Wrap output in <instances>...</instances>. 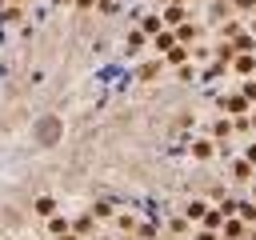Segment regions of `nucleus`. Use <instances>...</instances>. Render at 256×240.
Here are the masks:
<instances>
[{
  "instance_id": "nucleus-1",
  "label": "nucleus",
  "mask_w": 256,
  "mask_h": 240,
  "mask_svg": "<svg viewBox=\"0 0 256 240\" xmlns=\"http://www.w3.org/2000/svg\"><path fill=\"white\" fill-rule=\"evenodd\" d=\"M220 108H224V116H248L252 112V100L244 96V92H228V96H220Z\"/></svg>"
},
{
  "instance_id": "nucleus-2",
  "label": "nucleus",
  "mask_w": 256,
  "mask_h": 240,
  "mask_svg": "<svg viewBox=\"0 0 256 240\" xmlns=\"http://www.w3.org/2000/svg\"><path fill=\"white\" fill-rule=\"evenodd\" d=\"M188 152H192V160H212V156H220V140L200 136V140H192V144H188Z\"/></svg>"
},
{
  "instance_id": "nucleus-3",
  "label": "nucleus",
  "mask_w": 256,
  "mask_h": 240,
  "mask_svg": "<svg viewBox=\"0 0 256 240\" xmlns=\"http://www.w3.org/2000/svg\"><path fill=\"white\" fill-rule=\"evenodd\" d=\"M248 232H252V228H248L236 212H232V216H224V224H220V236H224V240H248Z\"/></svg>"
},
{
  "instance_id": "nucleus-4",
  "label": "nucleus",
  "mask_w": 256,
  "mask_h": 240,
  "mask_svg": "<svg viewBox=\"0 0 256 240\" xmlns=\"http://www.w3.org/2000/svg\"><path fill=\"white\" fill-rule=\"evenodd\" d=\"M228 68H232L240 80H244V76H256V52H236Z\"/></svg>"
},
{
  "instance_id": "nucleus-5",
  "label": "nucleus",
  "mask_w": 256,
  "mask_h": 240,
  "mask_svg": "<svg viewBox=\"0 0 256 240\" xmlns=\"http://www.w3.org/2000/svg\"><path fill=\"white\" fill-rule=\"evenodd\" d=\"M160 16H164V24H168V28H176V24H184V20H188V4L172 0V4H164V8H160Z\"/></svg>"
},
{
  "instance_id": "nucleus-6",
  "label": "nucleus",
  "mask_w": 256,
  "mask_h": 240,
  "mask_svg": "<svg viewBox=\"0 0 256 240\" xmlns=\"http://www.w3.org/2000/svg\"><path fill=\"white\" fill-rule=\"evenodd\" d=\"M228 172H232V180H236V184H252V180H256V164H248L244 156H240V160H232V164H228Z\"/></svg>"
},
{
  "instance_id": "nucleus-7",
  "label": "nucleus",
  "mask_w": 256,
  "mask_h": 240,
  "mask_svg": "<svg viewBox=\"0 0 256 240\" xmlns=\"http://www.w3.org/2000/svg\"><path fill=\"white\" fill-rule=\"evenodd\" d=\"M148 44H152V36H148V32H140V28L124 32V52H128V56H136V52H140V48H148Z\"/></svg>"
},
{
  "instance_id": "nucleus-8",
  "label": "nucleus",
  "mask_w": 256,
  "mask_h": 240,
  "mask_svg": "<svg viewBox=\"0 0 256 240\" xmlns=\"http://www.w3.org/2000/svg\"><path fill=\"white\" fill-rule=\"evenodd\" d=\"M208 208H212V200H204V196H192V200H188V204H184V208H180V212H184V216H188V220H192V224H200V220H204V212H208Z\"/></svg>"
},
{
  "instance_id": "nucleus-9",
  "label": "nucleus",
  "mask_w": 256,
  "mask_h": 240,
  "mask_svg": "<svg viewBox=\"0 0 256 240\" xmlns=\"http://www.w3.org/2000/svg\"><path fill=\"white\" fill-rule=\"evenodd\" d=\"M172 44H180V40H176V28H168V24H164V28L152 36V48H156V56H164Z\"/></svg>"
},
{
  "instance_id": "nucleus-10",
  "label": "nucleus",
  "mask_w": 256,
  "mask_h": 240,
  "mask_svg": "<svg viewBox=\"0 0 256 240\" xmlns=\"http://www.w3.org/2000/svg\"><path fill=\"white\" fill-rule=\"evenodd\" d=\"M44 228H48V236L56 240V236H64V232H72V220H68L64 212H52V216L44 220Z\"/></svg>"
},
{
  "instance_id": "nucleus-11",
  "label": "nucleus",
  "mask_w": 256,
  "mask_h": 240,
  "mask_svg": "<svg viewBox=\"0 0 256 240\" xmlns=\"http://www.w3.org/2000/svg\"><path fill=\"white\" fill-rule=\"evenodd\" d=\"M192 60V48L188 44H172L168 52H164V64H172V68H180V64H188Z\"/></svg>"
},
{
  "instance_id": "nucleus-12",
  "label": "nucleus",
  "mask_w": 256,
  "mask_h": 240,
  "mask_svg": "<svg viewBox=\"0 0 256 240\" xmlns=\"http://www.w3.org/2000/svg\"><path fill=\"white\" fill-rule=\"evenodd\" d=\"M52 212H60V204H56V196H36V200H32V216H40V220H48Z\"/></svg>"
},
{
  "instance_id": "nucleus-13",
  "label": "nucleus",
  "mask_w": 256,
  "mask_h": 240,
  "mask_svg": "<svg viewBox=\"0 0 256 240\" xmlns=\"http://www.w3.org/2000/svg\"><path fill=\"white\" fill-rule=\"evenodd\" d=\"M72 232H76V236H84V240H92V236H96V216H92V212L76 216V220H72Z\"/></svg>"
},
{
  "instance_id": "nucleus-14",
  "label": "nucleus",
  "mask_w": 256,
  "mask_h": 240,
  "mask_svg": "<svg viewBox=\"0 0 256 240\" xmlns=\"http://www.w3.org/2000/svg\"><path fill=\"white\" fill-rule=\"evenodd\" d=\"M232 132H236V124H232V116H220V120H212V140H232Z\"/></svg>"
},
{
  "instance_id": "nucleus-15",
  "label": "nucleus",
  "mask_w": 256,
  "mask_h": 240,
  "mask_svg": "<svg viewBox=\"0 0 256 240\" xmlns=\"http://www.w3.org/2000/svg\"><path fill=\"white\" fill-rule=\"evenodd\" d=\"M112 228H116L120 236H132V232H136V216H132V212H116V216H112Z\"/></svg>"
},
{
  "instance_id": "nucleus-16",
  "label": "nucleus",
  "mask_w": 256,
  "mask_h": 240,
  "mask_svg": "<svg viewBox=\"0 0 256 240\" xmlns=\"http://www.w3.org/2000/svg\"><path fill=\"white\" fill-rule=\"evenodd\" d=\"M244 32V16H228L224 24H220V40H232V36H240Z\"/></svg>"
},
{
  "instance_id": "nucleus-17",
  "label": "nucleus",
  "mask_w": 256,
  "mask_h": 240,
  "mask_svg": "<svg viewBox=\"0 0 256 240\" xmlns=\"http://www.w3.org/2000/svg\"><path fill=\"white\" fill-rule=\"evenodd\" d=\"M224 216H228V212H224L220 204H212V208L204 212V220H200V228H216V232H220V224H224Z\"/></svg>"
},
{
  "instance_id": "nucleus-18",
  "label": "nucleus",
  "mask_w": 256,
  "mask_h": 240,
  "mask_svg": "<svg viewBox=\"0 0 256 240\" xmlns=\"http://www.w3.org/2000/svg\"><path fill=\"white\" fill-rule=\"evenodd\" d=\"M236 216L252 228V224H256V200H252V196H248V200H236Z\"/></svg>"
},
{
  "instance_id": "nucleus-19",
  "label": "nucleus",
  "mask_w": 256,
  "mask_h": 240,
  "mask_svg": "<svg viewBox=\"0 0 256 240\" xmlns=\"http://www.w3.org/2000/svg\"><path fill=\"white\" fill-rule=\"evenodd\" d=\"M88 212H92L96 220H112V216H116V200H96Z\"/></svg>"
},
{
  "instance_id": "nucleus-20",
  "label": "nucleus",
  "mask_w": 256,
  "mask_h": 240,
  "mask_svg": "<svg viewBox=\"0 0 256 240\" xmlns=\"http://www.w3.org/2000/svg\"><path fill=\"white\" fill-rule=\"evenodd\" d=\"M168 232H172V236H188V232H192V220H188L184 212H180V216H168Z\"/></svg>"
},
{
  "instance_id": "nucleus-21",
  "label": "nucleus",
  "mask_w": 256,
  "mask_h": 240,
  "mask_svg": "<svg viewBox=\"0 0 256 240\" xmlns=\"http://www.w3.org/2000/svg\"><path fill=\"white\" fill-rule=\"evenodd\" d=\"M228 12H232V0H212L208 4V20H216V24H224Z\"/></svg>"
},
{
  "instance_id": "nucleus-22",
  "label": "nucleus",
  "mask_w": 256,
  "mask_h": 240,
  "mask_svg": "<svg viewBox=\"0 0 256 240\" xmlns=\"http://www.w3.org/2000/svg\"><path fill=\"white\" fill-rule=\"evenodd\" d=\"M0 24H24V8H20V4L0 8Z\"/></svg>"
},
{
  "instance_id": "nucleus-23",
  "label": "nucleus",
  "mask_w": 256,
  "mask_h": 240,
  "mask_svg": "<svg viewBox=\"0 0 256 240\" xmlns=\"http://www.w3.org/2000/svg\"><path fill=\"white\" fill-rule=\"evenodd\" d=\"M196 36H200V28H196L192 20H184V24H176V40H180V44H192Z\"/></svg>"
},
{
  "instance_id": "nucleus-24",
  "label": "nucleus",
  "mask_w": 256,
  "mask_h": 240,
  "mask_svg": "<svg viewBox=\"0 0 256 240\" xmlns=\"http://www.w3.org/2000/svg\"><path fill=\"white\" fill-rule=\"evenodd\" d=\"M160 68H164V56H156V60L140 64V72H136V76H140V80H156V76H160Z\"/></svg>"
},
{
  "instance_id": "nucleus-25",
  "label": "nucleus",
  "mask_w": 256,
  "mask_h": 240,
  "mask_svg": "<svg viewBox=\"0 0 256 240\" xmlns=\"http://www.w3.org/2000/svg\"><path fill=\"white\" fill-rule=\"evenodd\" d=\"M232 48H236V52H256V36L244 28L240 36H232Z\"/></svg>"
},
{
  "instance_id": "nucleus-26",
  "label": "nucleus",
  "mask_w": 256,
  "mask_h": 240,
  "mask_svg": "<svg viewBox=\"0 0 256 240\" xmlns=\"http://www.w3.org/2000/svg\"><path fill=\"white\" fill-rule=\"evenodd\" d=\"M140 32H148V36H156L160 28H164V16H140V24H136Z\"/></svg>"
},
{
  "instance_id": "nucleus-27",
  "label": "nucleus",
  "mask_w": 256,
  "mask_h": 240,
  "mask_svg": "<svg viewBox=\"0 0 256 240\" xmlns=\"http://www.w3.org/2000/svg\"><path fill=\"white\" fill-rule=\"evenodd\" d=\"M156 236H160L156 224H136V232H132V240H156Z\"/></svg>"
},
{
  "instance_id": "nucleus-28",
  "label": "nucleus",
  "mask_w": 256,
  "mask_h": 240,
  "mask_svg": "<svg viewBox=\"0 0 256 240\" xmlns=\"http://www.w3.org/2000/svg\"><path fill=\"white\" fill-rule=\"evenodd\" d=\"M232 12L236 16H256V0H232Z\"/></svg>"
},
{
  "instance_id": "nucleus-29",
  "label": "nucleus",
  "mask_w": 256,
  "mask_h": 240,
  "mask_svg": "<svg viewBox=\"0 0 256 240\" xmlns=\"http://www.w3.org/2000/svg\"><path fill=\"white\" fill-rule=\"evenodd\" d=\"M240 92H244V96L256 104V76H244V80H240Z\"/></svg>"
},
{
  "instance_id": "nucleus-30",
  "label": "nucleus",
  "mask_w": 256,
  "mask_h": 240,
  "mask_svg": "<svg viewBox=\"0 0 256 240\" xmlns=\"http://www.w3.org/2000/svg\"><path fill=\"white\" fill-rule=\"evenodd\" d=\"M176 76H180L184 84H192V80H196V64H180V68H176Z\"/></svg>"
},
{
  "instance_id": "nucleus-31",
  "label": "nucleus",
  "mask_w": 256,
  "mask_h": 240,
  "mask_svg": "<svg viewBox=\"0 0 256 240\" xmlns=\"http://www.w3.org/2000/svg\"><path fill=\"white\" fill-rule=\"evenodd\" d=\"M208 56H212V48H204V44H196V48H192V60H208Z\"/></svg>"
},
{
  "instance_id": "nucleus-32",
  "label": "nucleus",
  "mask_w": 256,
  "mask_h": 240,
  "mask_svg": "<svg viewBox=\"0 0 256 240\" xmlns=\"http://www.w3.org/2000/svg\"><path fill=\"white\" fill-rule=\"evenodd\" d=\"M244 160H248V164H256V140H252V144H244Z\"/></svg>"
},
{
  "instance_id": "nucleus-33",
  "label": "nucleus",
  "mask_w": 256,
  "mask_h": 240,
  "mask_svg": "<svg viewBox=\"0 0 256 240\" xmlns=\"http://www.w3.org/2000/svg\"><path fill=\"white\" fill-rule=\"evenodd\" d=\"M56 240H84V236H76V232H64V236H56Z\"/></svg>"
},
{
  "instance_id": "nucleus-34",
  "label": "nucleus",
  "mask_w": 256,
  "mask_h": 240,
  "mask_svg": "<svg viewBox=\"0 0 256 240\" xmlns=\"http://www.w3.org/2000/svg\"><path fill=\"white\" fill-rule=\"evenodd\" d=\"M248 120H252V132H256V104H252V112H248Z\"/></svg>"
},
{
  "instance_id": "nucleus-35",
  "label": "nucleus",
  "mask_w": 256,
  "mask_h": 240,
  "mask_svg": "<svg viewBox=\"0 0 256 240\" xmlns=\"http://www.w3.org/2000/svg\"><path fill=\"white\" fill-rule=\"evenodd\" d=\"M248 32H252V36H256V16H248Z\"/></svg>"
},
{
  "instance_id": "nucleus-36",
  "label": "nucleus",
  "mask_w": 256,
  "mask_h": 240,
  "mask_svg": "<svg viewBox=\"0 0 256 240\" xmlns=\"http://www.w3.org/2000/svg\"><path fill=\"white\" fill-rule=\"evenodd\" d=\"M248 196H252V200H256V180H252V184H248Z\"/></svg>"
},
{
  "instance_id": "nucleus-37",
  "label": "nucleus",
  "mask_w": 256,
  "mask_h": 240,
  "mask_svg": "<svg viewBox=\"0 0 256 240\" xmlns=\"http://www.w3.org/2000/svg\"><path fill=\"white\" fill-rule=\"evenodd\" d=\"M248 240H256V224H252V232H248Z\"/></svg>"
},
{
  "instance_id": "nucleus-38",
  "label": "nucleus",
  "mask_w": 256,
  "mask_h": 240,
  "mask_svg": "<svg viewBox=\"0 0 256 240\" xmlns=\"http://www.w3.org/2000/svg\"><path fill=\"white\" fill-rule=\"evenodd\" d=\"M156 4H160V8H164V4H172V0H156Z\"/></svg>"
},
{
  "instance_id": "nucleus-39",
  "label": "nucleus",
  "mask_w": 256,
  "mask_h": 240,
  "mask_svg": "<svg viewBox=\"0 0 256 240\" xmlns=\"http://www.w3.org/2000/svg\"><path fill=\"white\" fill-rule=\"evenodd\" d=\"M92 240H112V236H92Z\"/></svg>"
},
{
  "instance_id": "nucleus-40",
  "label": "nucleus",
  "mask_w": 256,
  "mask_h": 240,
  "mask_svg": "<svg viewBox=\"0 0 256 240\" xmlns=\"http://www.w3.org/2000/svg\"><path fill=\"white\" fill-rule=\"evenodd\" d=\"M36 240H52V236H36Z\"/></svg>"
},
{
  "instance_id": "nucleus-41",
  "label": "nucleus",
  "mask_w": 256,
  "mask_h": 240,
  "mask_svg": "<svg viewBox=\"0 0 256 240\" xmlns=\"http://www.w3.org/2000/svg\"><path fill=\"white\" fill-rule=\"evenodd\" d=\"M0 8H4V0H0Z\"/></svg>"
}]
</instances>
